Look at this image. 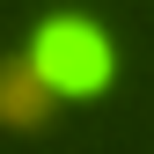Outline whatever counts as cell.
<instances>
[{
  "instance_id": "cell-1",
  "label": "cell",
  "mask_w": 154,
  "mask_h": 154,
  "mask_svg": "<svg viewBox=\"0 0 154 154\" xmlns=\"http://www.w3.org/2000/svg\"><path fill=\"white\" fill-rule=\"evenodd\" d=\"M22 66H29V81L44 88V95H88V88L110 81L118 44H110L88 15H51V22H37Z\"/></svg>"
},
{
  "instance_id": "cell-2",
  "label": "cell",
  "mask_w": 154,
  "mask_h": 154,
  "mask_svg": "<svg viewBox=\"0 0 154 154\" xmlns=\"http://www.w3.org/2000/svg\"><path fill=\"white\" fill-rule=\"evenodd\" d=\"M44 110H51V95L29 81V66H22V51L15 59H0V125H44Z\"/></svg>"
}]
</instances>
